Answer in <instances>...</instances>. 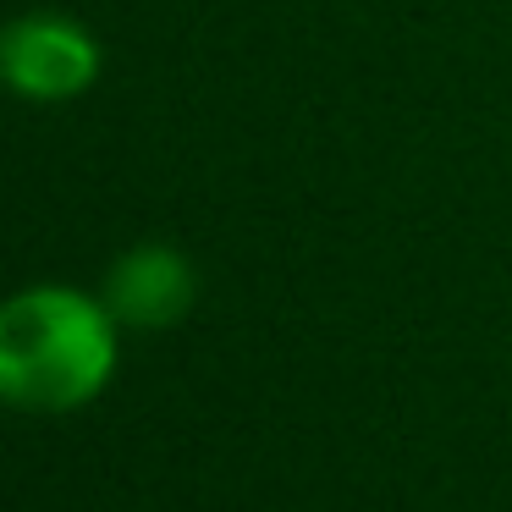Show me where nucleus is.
Here are the masks:
<instances>
[{"instance_id": "nucleus-1", "label": "nucleus", "mask_w": 512, "mask_h": 512, "mask_svg": "<svg viewBox=\"0 0 512 512\" xmlns=\"http://www.w3.org/2000/svg\"><path fill=\"white\" fill-rule=\"evenodd\" d=\"M116 369V314L72 287H28L0 303V402L67 413Z\"/></svg>"}, {"instance_id": "nucleus-2", "label": "nucleus", "mask_w": 512, "mask_h": 512, "mask_svg": "<svg viewBox=\"0 0 512 512\" xmlns=\"http://www.w3.org/2000/svg\"><path fill=\"white\" fill-rule=\"evenodd\" d=\"M0 78L28 100H72L100 78V45L72 17H17L0 28Z\"/></svg>"}, {"instance_id": "nucleus-3", "label": "nucleus", "mask_w": 512, "mask_h": 512, "mask_svg": "<svg viewBox=\"0 0 512 512\" xmlns=\"http://www.w3.org/2000/svg\"><path fill=\"white\" fill-rule=\"evenodd\" d=\"M193 292H199V281H193L188 259L177 248L144 243L116 259L111 281H105V309L122 325L160 331V325H177L193 309Z\"/></svg>"}]
</instances>
